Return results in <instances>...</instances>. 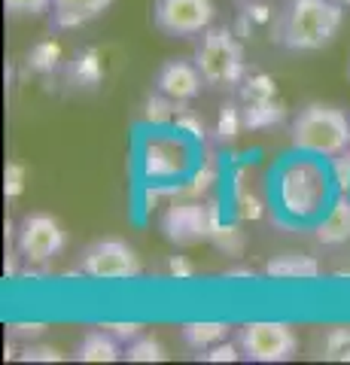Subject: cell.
<instances>
[{"label":"cell","mask_w":350,"mask_h":365,"mask_svg":"<svg viewBox=\"0 0 350 365\" xmlns=\"http://www.w3.org/2000/svg\"><path fill=\"white\" fill-rule=\"evenodd\" d=\"M61 73H64V83L71 88L95 91L101 83H104V61H101V52L95 46H86V49H80L61 67Z\"/></svg>","instance_id":"obj_13"},{"label":"cell","mask_w":350,"mask_h":365,"mask_svg":"<svg viewBox=\"0 0 350 365\" xmlns=\"http://www.w3.org/2000/svg\"><path fill=\"white\" fill-rule=\"evenodd\" d=\"M229 329H232L229 323H183L180 326V338H183V344L189 350L205 353L213 344L229 338Z\"/></svg>","instance_id":"obj_17"},{"label":"cell","mask_w":350,"mask_h":365,"mask_svg":"<svg viewBox=\"0 0 350 365\" xmlns=\"http://www.w3.org/2000/svg\"><path fill=\"white\" fill-rule=\"evenodd\" d=\"M329 170L317 158H292L280 168L277 177V198L292 220H314L320 216L329 201Z\"/></svg>","instance_id":"obj_4"},{"label":"cell","mask_w":350,"mask_h":365,"mask_svg":"<svg viewBox=\"0 0 350 365\" xmlns=\"http://www.w3.org/2000/svg\"><path fill=\"white\" fill-rule=\"evenodd\" d=\"M347 76H350V61H347Z\"/></svg>","instance_id":"obj_36"},{"label":"cell","mask_w":350,"mask_h":365,"mask_svg":"<svg viewBox=\"0 0 350 365\" xmlns=\"http://www.w3.org/2000/svg\"><path fill=\"white\" fill-rule=\"evenodd\" d=\"M244 125L247 128H271V125L284 122L287 119V110L280 104L277 98H262V101H250V104H244Z\"/></svg>","instance_id":"obj_19"},{"label":"cell","mask_w":350,"mask_h":365,"mask_svg":"<svg viewBox=\"0 0 350 365\" xmlns=\"http://www.w3.org/2000/svg\"><path fill=\"white\" fill-rule=\"evenodd\" d=\"M241 356L250 362H289L299 356V335L289 323L280 319H253L244 323L235 335Z\"/></svg>","instance_id":"obj_5"},{"label":"cell","mask_w":350,"mask_h":365,"mask_svg":"<svg viewBox=\"0 0 350 365\" xmlns=\"http://www.w3.org/2000/svg\"><path fill=\"white\" fill-rule=\"evenodd\" d=\"M217 19L213 0H153V28L171 40H195Z\"/></svg>","instance_id":"obj_6"},{"label":"cell","mask_w":350,"mask_h":365,"mask_svg":"<svg viewBox=\"0 0 350 365\" xmlns=\"http://www.w3.org/2000/svg\"><path fill=\"white\" fill-rule=\"evenodd\" d=\"M171 110H174V101L153 88V95L146 98V104H143V119L153 122V125H162V122L171 119Z\"/></svg>","instance_id":"obj_25"},{"label":"cell","mask_w":350,"mask_h":365,"mask_svg":"<svg viewBox=\"0 0 350 365\" xmlns=\"http://www.w3.org/2000/svg\"><path fill=\"white\" fill-rule=\"evenodd\" d=\"M177 125H180V128H189V131H195L198 137L205 134V128H201V125H198L195 119H177Z\"/></svg>","instance_id":"obj_33"},{"label":"cell","mask_w":350,"mask_h":365,"mask_svg":"<svg viewBox=\"0 0 350 365\" xmlns=\"http://www.w3.org/2000/svg\"><path fill=\"white\" fill-rule=\"evenodd\" d=\"M64 228L52 213H28L19 222L16 247L19 256L31 262V265H46L49 259H55L64 250Z\"/></svg>","instance_id":"obj_8"},{"label":"cell","mask_w":350,"mask_h":365,"mask_svg":"<svg viewBox=\"0 0 350 365\" xmlns=\"http://www.w3.org/2000/svg\"><path fill=\"white\" fill-rule=\"evenodd\" d=\"M9 19H37L52 9V0H4Z\"/></svg>","instance_id":"obj_24"},{"label":"cell","mask_w":350,"mask_h":365,"mask_svg":"<svg viewBox=\"0 0 350 365\" xmlns=\"http://www.w3.org/2000/svg\"><path fill=\"white\" fill-rule=\"evenodd\" d=\"M107 329V332L116 335L122 344H128V341H134L138 335H143V323H101Z\"/></svg>","instance_id":"obj_28"},{"label":"cell","mask_w":350,"mask_h":365,"mask_svg":"<svg viewBox=\"0 0 350 365\" xmlns=\"http://www.w3.org/2000/svg\"><path fill=\"white\" fill-rule=\"evenodd\" d=\"M192 61L198 64L205 86L213 91H238L247 76L244 46L238 34L222 25H210L195 43Z\"/></svg>","instance_id":"obj_3"},{"label":"cell","mask_w":350,"mask_h":365,"mask_svg":"<svg viewBox=\"0 0 350 365\" xmlns=\"http://www.w3.org/2000/svg\"><path fill=\"white\" fill-rule=\"evenodd\" d=\"M146 180H177L189 168V146L180 134H150L140 150Z\"/></svg>","instance_id":"obj_9"},{"label":"cell","mask_w":350,"mask_h":365,"mask_svg":"<svg viewBox=\"0 0 350 365\" xmlns=\"http://www.w3.org/2000/svg\"><path fill=\"white\" fill-rule=\"evenodd\" d=\"M207 362H235V359H241V347H238V341L235 344H229V341H220V344H213L210 350L201 353Z\"/></svg>","instance_id":"obj_26"},{"label":"cell","mask_w":350,"mask_h":365,"mask_svg":"<svg viewBox=\"0 0 350 365\" xmlns=\"http://www.w3.org/2000/svg\"><path fill=\"white\" fill-rule=\"evenodd\" d=\"M61 46L55 40H40L34 49L28 52V71L31 73H43L49 76L55 71H61Z\"/></svg>","instance_id":"obj_20"},{"label":"cell","mask_w":350,"mask_h":365,"mask_svg":"<svg viewBox=\"0 0 350 365\" xmlns=\"http://www.w3.org/2000/svg\"><path fill=\"white\" fill-rule=\"evenodd\" d=\"M347 241H350V201L341 198L320 220V225H317V244L338 247V244H347Z\"/></svg>","instance_id":"obj_16"},{"label":"cell","mask_w":350,"mask_h":365,"mask_svg":"<svg viewBox=\"0 0 350 365\" xmlns=\"http://www.w3.org/2000/svg\"><path fill=\"white\" fill-rule=\"evenodd\" d=\"M168 271H171L174 277H192V265H189L183 256H174V259H171V265H168Z\"/></svg>","instance_id":"obj_32"},{"label":"cell","mask_w":350,"mask_h":365,"mask_svg":"<svg viewBox=\"0 0 350 365\" xmlns=\"http://www.w3.org/2000/svg\"><path fill=\"white\" fill-rule=\"evenodd\" d=\"M314 353L320 359H332V362H347L350 359V326H329L317 335Z\"/></svg>","instance_id":"obj_18"},{"label":"cell","mask_w":350,"mask_h":365,"mask_svg":"<svg viewBox=\"0 0 350 365\" xmlns=\"http://www.w3.org/2000/svg\"><path fill=\"white\" fill-rule=\"evenodd\" d=\"M113 6V0H52L49 25L55 31H73L95 21Z\"/></svg>","instance_id":"obj_12"},{"label":"cell","mask_w":350,"mask_h":365,"mask_svg":"<svg viewBox=\"0 0 350 365\" xmlns=\"http://www.w3.org/2000/svg\"><path fill=\"white\" fill-rule=\"evenodd\" d=\"M80 271L95 280H128L140 274V259L131 244L119 237H101L83 250Z\"/></svg>","instance_id":"obj_7"},{"label":"cell","mask_w":350,"mask_h":365,"mask_svg":"<svg viewBox=\"0 0 350 365\" xmlns=\"http://www.w3.org/2000/svg\"><path fill=\"white\" fill-rule=\"evenodd\" d=\"M335 4H341L344 9H350V0H335Z\"/></svg>","instance_id":"obj_35"},{"label":"cell","mask_w":350,"mask_h":365,"mask_svg":"<svg viewBox=\"0 0 350 365\" xmlns=\"http://www.w3.org/2000/svg\"><path fill=\"white\" fill-rule=\"evenodd\" d=\"M344 28V6L335 0H280L271 16V43L287 52H323Z\"/></svg>","instance_id":"obj_1"},{"label":"cell","mask_w":350,"mask_h":365,"mask_svg":"<svg viewBox=\"0 0 350 365\" xmlns=\"http://www.w3.org/2000/svg\"><path fill=\"white\" fill-rule=\"evenodd\" d=\"M43 332H46V323H13L9 326V338H40Z\"/></svg>","instance_id":"obj_30"},{"label":"cell","mask_w":350,"mask_h":365,"mask_svg":"<svg viewBox=\"0 0 350 365\" xmlns=\"http://www.w3.org/2000/svg\"><path fill=\"white\" fill-rule=\"evenodd\" d=\"M153 88L162 91L165 98H171L174 104H189L201 95L205 76H201L198 64L192 58H168L159 64V71L153 76Z\"/></svg>","instance_id":"obj_11"},{"label":"cell","mask_w":350,"mask_h":365,"mask_svg":"<svg viewBox=\"0 0 350 365\" xmlns=\"http://www.w3.org/2000/svg\"><path fill=\"white\" fill-rule=\"evenodd\" d=\"M238 95L244 104H250V101H262V98H274L277 95V86L274 79L265 76V73H247L244 83L238 88Z\"/></svg>","instance_id":"obj_23"},{"label":"cell","mask_w":350,"mask_h":365,"mask_svg":"<svg viewBox=\"0 0 350 365\" xmlns=\"http://www.w3.org/2000/svg\"><path fill=\"white\" fill-rule=\"evenodd\" d=\"M162 232L171 244H198L205 237H213L217 232V220L207 207L201 204H171L162 216Z\"/></svg>","instance_id":"obj_10"},{"label":"cell","mask_w":350,"mask_h":365,"mask_svg":"<svg viewBox=\"0 0 350 365\" xmlns=\"http://www.w3.org/2000/svg\"><path fill=\"white\" fill-rule=\"evenodd\" d=\"M235 4H238V6L244 9V6H256V4H268V0H235Z\"/></svg>","instance_id":"obj_34"},{"label":"cell","mask_w":350,"mask_h":365,"mask_svg":"<svg viewBox=\"0 0 350 365\" xmlns=\"http://www.w3.org/2000/svg\"><path fill=\"white\" fill-rule=\"evenodd\" d=\"M4 189H6V198H19L21 189H25V168H21L19 162H9L6 165V182H4Z\"/></svg>","instance_id":"obj_27"},{"label":"cell","mask_w":350,"mask_h":365,"mask_svg":"<svg viewBox=\"0 0 350 365\" xmlns=\"http://www.w3.org/2000/svg\"><path fill=\"white\" fill-rule=\"evenodd\" d=\"M125 359H131V362H165L168 353H165V344L159 338L138 335L134 341L125 344Z\"/></svg>","instance_id":"obj_21"},{"label":"cell","mask_w":350,"mask_h":365,"mask_svg":"<svg viewBox=\"0 0 350 365\" xmlns=\"http://www.w3.org/2000/svg\"><path fill=\"white\" fill-rule=\"evenodd\" d=\"M289 140L299 153L335 158L350 150V116L338 104L308 101L289 122Z\"/></svg>","instance_id":"obj_2"},{"label":"cell","mask_w":350,"mask_h":365,"mask_svg":"<svg viewBox=\"0 0 350 365\" xmlns=\"http://www.w3.org/2000/svg\"><path fill=\"white\" fill-rule=\"evenodd\" d=\"M247 128L244 125V110L235 104V101H229L222 110H220V119H217V137L222 143H232L238 140V134Z\"/></svg>","instance_id":"obj_22"},{"label":"cell","mask_w":350,"mask_h":365,"mask_svg":"<svg viewBox=\"0 0 350 365\" xmlns=\"http://www.w3.org/2000/svg\"><path fill=\"white\" fill-rule=\"evenodd\" d=\"M335 180H338V186H350V153L344 150L341 155H335Z\"/></svg>","instance_id":"obj_31"},{"label":"cell","mask_w":350,"mask_h":365,"mask_svg":"<svg viewBox=\"0 0 350 365\" xmlns=\"http://www.w3.org/2000/svg\"><path fill=\"white\" fill-rule=\"evenodd\" d=\"M317 274H320L317 259L304 253H280L274 259H268L265 265V277H274V280H311Z\"/></svg>","instance_id":"obj_15"},{"label":"cell","mask_w":350,"mask_h":365,"mask_svg":"<svg viewBox=\"0 0 350 365\" xmlns=\"http://www.w3.org/2000/svg\"><path fill=\"white\" fill-rule=\"evenodd\" d=\"M73 356L80 362H116L125 356V353H122V341L116 335L107 332L104 326H98V329H88L80 338Z\"/></svg>","instance_id":"obj_14"},{"label":"cell","mask_w":350,"mask_h":365,"mask_svg":"<svg viewBox=\"0 0 350 365\" xmlns=\"http://www.w3.org/2000/svg\"><path fill=\"white\" fill-rule=\"evenodd\" d=\"M21 359L25 362H58L61 353L55 347H34V344H28L25 353H21Z\"/></svg>","instance_id":"obj_29"}]
</instances>
